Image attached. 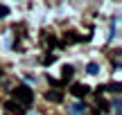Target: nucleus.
<instances>
[{
	"label": "nucleus",
	"instance_id": "obj_1",
	"mask_svg": "<svg viewBox=\"0 0 122 115\" xmlns=\"http://www.w3.org/2000/svg\"><path fill=\"white\" fill-rule=\"evenodd\" d=\"M14 102L20 104V106H30L32 99H34V93H32L27 86H18V88H14Z\"/></svg>",
	"mask_w": 122,
	"mask_h": 115
},
{
	"label": "nucleus",
	"instance_id": "obj_6",
	"mask_svg": "<svg viewBox=\"0 0 122 115\" xmlns=\"http://www.w3.org/2000/svg\"><path fill=\"white\" fill-rule=\"evenodd\" d=\"M72 75H75V68H72V66H63V70H61V77H63V81L72 79Z\"/></svg>",
	"mask_w": 122,
	"mask_h": 115
},
{
	"label": "nucleus",
	"instance_id": "obj_4",
	"mask_svg": "<svg viewBox=\"0 0 122 115\" xmlns=\"http://www.w3.org/2000/svg\"><path fill=\"white\" fill-rule=\"evenodd\" d=\"M45 99H48V102H61V99H63V93H61V90H48V93H45Z\"/></svg>",
	"mask_w": 122,
	"mask_h": 115
},
{
	"label": "nucleus",
	"instance_id": "obj_7",
	"mask_svg": "<svg viewBox=\"0 0 122 115\" xmlns=\"http://www.w3.org/2000/svg\"><path fill=\"white\" fill-rule=\"evenodd\" d=\"M88 72L91 75H97V63H88Z\"/></svg>",
	"mask_w": 122,
	"mask_h": 115
},
{
	"label": "nucleus",
	"instance_id": "obj_8",
	"mask_svg": "<svg viewBox=\"0 0 122 115\" xmlns=\"http://www.w3.org/2000/svg\"><path fill=\"white\" fill-rule=\"evenodd\" d=\"M7 14H9V9H7V7H0V16H7Z\"/></svg>",
	"mask_w": 122,
	"mask_h": 115
},
{
	"label": "nucleus",
	"instance_id": "obj_2",
	"mask_svg": "<svg viewBox=\"0 0 122 115\" xmlns=\"http://www.w3.org/2000/svg\"><path fill=\"white\" fill-rule=\"evenodd\" d=\"M88 90H91V88H88V86H81V84H75L72 88H70V93H72L75 97H86V95H88Z\"/></svg>",
	"mask_w": 122,
	"mask_h": 115
},
{
	"label": "nucleus",
	"instance_id": "obj_5",
	"mask_svg": "<svg viewBox=\"0 0 122 115\" xmlns=\"http://www.w3.org/2000/svg\"><path fill=\"white\" fill-rule=\"evenodd\" d=\"M5 108H7L9 113H16V115H23V106H20V104H16V102H7V106H5Z\"/></svg>",
	"mask_w": 122,
	"mask_h": 115
},
{
	"label": "nucleus",
	"instance_id": "obj_3",
	"mask_svg": "<svg viewBox=\"0 0 122 115\" xmlns=\"http://www.w3.org/2000/svg\"><path fill=\"white\" fill-rule=\"evenodd\" d=\"M68 113L70 115H86V106H84V104H72V106H68Z\"/></svg>",
	"mask_w": 122,
	"mask_h": 115
}]
</instances>
